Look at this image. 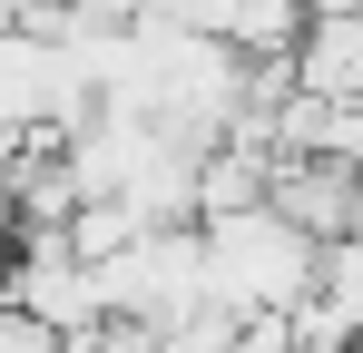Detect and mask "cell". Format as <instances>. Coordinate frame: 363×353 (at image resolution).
<instances>
[{
  "label": "cell",
  "instance_id": "1",
  "mask_svg": "<svg viewBox=\"0 0 363 353\" xmlns=\"http://www.w3.org/2000/svg\"><path fill=\"white\" fill-rule=\"evenodd\" d=\"M206 235V314L226 324H255V314H295L314 294V245H304L285 216H226V226H196Z\"/></svg>",
  "mask_w": 363,
  "mask_h": 353
},
{
  "label": "cell",
  "instance_id": "2",
  "mask_svg": "<svg viewBox=\"0 0 363 353\" xmlns=\"http://www.w3.org/2000/svg\"><path fill=\"white\" fill-rule=\"evenodd\" d=\"M108 324H147V334H186L206 314V235L196 226H157L138 235L118 265H99Z\"/></svg>",
  "mask_w": 363,
  "mask_h": 353
},
{
  "label": "cell",
  "instance_id": "3",
  "mask_svg": "<svg viewBox=\"0 0 363 353\" xmlns=\"http://www.w3.org/2000/svg\"><path fill=\"white\" fill-rule=\"evenodd\" d=\"M10 304H20L30 324H50L60 344L108 324V294H99V275L69 255V235H20V255H10Z\"/></svg>",
  "mask_w": 363,
  "mask_h": 353
},
{
  "label": "cell",
  "instance_id": "4",
  "mask_svg": "<svg viewBox=\"0 0 363 353\" xmlns=\"http://www.w3.org/2000/svg\"><path fill=\"white\" fill-rule=\"evenodd\" d=\"M354 206H363V176L334 167V157H285V167H275V186H265V216H285L314 255H324V245H344Z\"/></svg>",
  "mask_w": 363,
  "mask_h": 353
},
{
  "label": "cell",
  "instance_id": "5",
  "mask_svg": "<svg viewBox=\"0 0 363 353\" xmlns=\"http://www.w3.org/2000/svg\"><path fill=\"white\" fill-rule=\"evenodd\" d=\"M295 89L324 99V108H363V20H304Z\"/></svg>",
  "mask_w": 363,
  "mask_h": 353
},
{
  "label": "cell",
  "instance_id": "6",
  "mask_svg": "<svg viewBox=\"0 0 363 353\" xmlns=\"http://www.w3.org/2000/svg\"><path fill=\"white\" fill-rule=\"evenodd\" d=\"M60 235H69V255H79L89 275H99V265H118L128 245H138V235H157V226H147V216H138L128 196H89V206H79Z\"/></svg>",
  "mask_w": 363,
  "mask_h": 353
},
{
  "label": "cell",
  "instance_id": "7",
  "mask_svg": "<svg viewBox=\"0 0 363 353\" xmlns=\"http://www.w3.org/2000/svg\"><path fill=\"white\" fill-rule=\"evenodd\" d=\"M69 20H79V0H10V30H20V40H40V50L60 40Z\"/></svg>",
  "mask_w": 363,
  "mask_h": 353
},
{
  "label": "cell",
  "instance_id": "8",
  "mask_svg": "<svg viewBox=\"0 0 363 353\" xmlns=\"http://www.w3.org/2000/svg\"><path fill=\"white\" fill-rule=\"evenodd\" d=\"M50 344H60V334H50V324H30L20 304L0 314V353H50Z\"/></svg>",
  "mask_w": 363,
  "mask_h": 353
},
{
  "label": "cell",
  "instance_id": "9",
  "mask_svg": "<svg viewBox=\"0 0 363 353\" xmlns=\"http://www.w3.org/2000/svg\"><path fill=\"white\" fill-rule=\"evenodd\" d=\"M79 20H89V30H138L147 0H79Z\"/></svg>",
  "mask_w": 363,
  "mask_h": 353
},
{
  "label": "cell",
  "instance_id": "10",
  "mask_svg": "<svg viewBox=\"0 0 363 353\" xmlns=\"http://www.w3.org/2000/svg\"><path fill=\"white\" fill-rule=\"evenodd\" d=\"M304 20H363V0H304Z\"/></svg>",
  "mask_w": 363,
  "mask_h": 353
},
{
  "label": "cell",
  "instance_id": "11",
  "mask_svg": "<svg viewBox=\"0 0 363 353\" xmlns=\"http://www.w3.org/2000/svg\"><path fill=\"white\" fill-rule=\"evenodd\" d=\"M50 353H99V334H69V344H50Z\"/></svg>",
  "mask_w": 363,
  "mask_h": 353
}]
</instances>
